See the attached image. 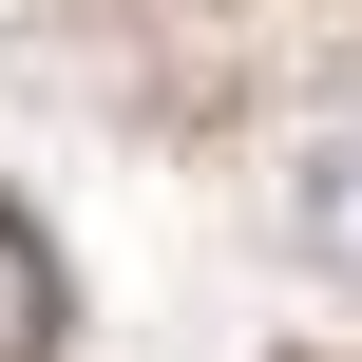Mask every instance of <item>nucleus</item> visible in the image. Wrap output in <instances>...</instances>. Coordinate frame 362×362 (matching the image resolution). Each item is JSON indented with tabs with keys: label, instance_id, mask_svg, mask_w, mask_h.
<instances>
[{
	"label": "nucleus",
	"instance_id": "nucleus-1",
	"mask_svg": "<svg viewBox=\"0 0 362 362\" xmlns=\"http://www.w3.org/2000/svg\"><path fill=\"white\" fill-rule=\"evenodd\" d=\"M286 248H305V267H344V286H362V115H325V134L286 153Z\"/></svg>",
	"mask_w": 362,
	"mask_h": 362
},
{
	"label": "nucleus",
	"instance_id": "nucleus-2",
	"mask_svg": "<svg viewBox=\"0 0 362 362\" xmlns=\"http://www.w3.org/2000/svg\"><path fill=\"white\" fill-rule=\"evenodd\" d=\"M38 344H57V267L0 229V362H38Z\"/></svg>",
	"mask_w": 362,
	"mask_h": 362
}]
</instances>
